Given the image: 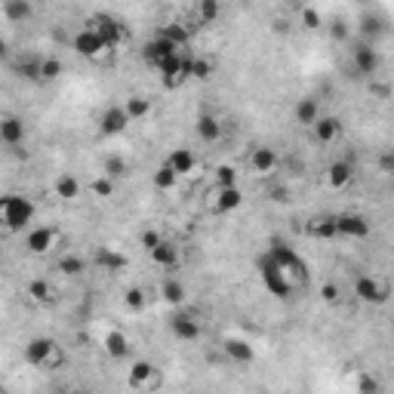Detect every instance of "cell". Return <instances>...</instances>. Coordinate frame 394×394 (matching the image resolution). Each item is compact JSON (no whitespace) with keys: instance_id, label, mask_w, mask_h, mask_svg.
<instances>
[{"instance_id":"15","label":"cell","mask_w":394,"mask_h":394,"mask_svg":"<svg viewBox=\"0 0 394 394\" xmlns=\"http://www.w3.org/2000/svg\"><path fill=\"white\" fill-rule=\"evenodd\" d=\"M176 53H179V46L170 43V41H166V37H161V34H157L154 41H148V43L142 46V59L151 65V68H161V65L170 59V55H176Z\"/></svg>"},{"instance_id":"10","label":"cell","mask_w":394,"mask_h":394,"mask_svg":"<svg viewBox=\"0 0 394 394\" xmlns=\"http://www.w3.org/2000/svg\"><path fill=\"white\" fill-rule=\"evenodd\" d=\"M129 124H133V120H129V115L124 111V105H108V108L99 115V133L105 136V139L124 136Z\"/></svg>"},{"instance_id":"14","label":"cell","mask_w":394,"mask_h":394,"mask_svg":"<svg viewBox=\"0 0 394 394\" xmlns=\"http://www.w3.org/2000/svg\"><path fill=\"white\" fill-rule=\"evenodd\" d=\"M277 166H280V154L271 145H256L250 151V170L256 176H271L277 173Z\"/></svg>"},{"instance_id":"55","label":"cell","mask_w":394,"mask_h":394,"mask_svg":"<svg viewBox=\"0 0 394 394\" xmlns=\"http://www.w3.org/2000/svg\"><path fill=\"white\" fill-rule=\"evenodd\" d=\"M4 59H9V43L0 37V62H4Z\"/></svg>"},{"instance_id":"9","label":"cell","mask_w":394,"mask_h":394,"mask_svg":"<svg viewBox=\"0 0 394 394\" xmlns=\"http://www.w3.org/2000/svg\"><path fill=\"white\" fill-rule=\"evenodd\" d=\"M55 240H59V231L53 225H34V228L25 231V250L31 256H46L55 247Z\"/></svg>"},{"instance_id":"51","label":"cell","mask_w":394,"mask_h":394,"mask_svg":"<svg viewBox=\"0 0 394 394\" xmlns=\"http://www.w3.org/2000/svg\"><path fill=\"white\" fill-rule=\"evenodd\" d=\"M370 92H373V96H379V99H388L391 96V87H388V83H376V80L370 78Z\"/></svg>"},{"instance_id":"29","label":"cell","mask_w":394,"mask_h":394,"mask_svg":"<svg viewBox=\"0 0 394 394\" xmlns=\"http://www.w3.org/2000/svg\"><path fill=\"white\" fill-rule=\"evenodd\" d=\"M28 299H31L34 305H53L55 302V289H53V284L46 277H34L31 284H28Z\"/></svg>"},{"instance_id":"19","label":"cell","mask_w":394,"mask_h":394,"mask_svg":"<svg viewBox=\"0 0 394 394\" xmlns=\"http://www.w3.org/2000/svg\"><path fill=\"white\" fill-rule=\"evenodd\" d=\"M222 351H225V358H228L231 363H240V367H250V363L256 361V348H252L247 339H238V336L225 339L222 342Z\"/></svg>"},{"instance_id":"1","label":"cell","mask_w":394,"mask_h":394,"mask_svg":"<svg viewBox=\"0 0 394 394\" xmlns=\"http://www.w3.org/2000/svg\"><path fill=\"white\" fill-rule=\"evenodd\" d=\"M37 206L28 194H0V228L4 231H25L31 228Z\"/></svg>"},{"instance_id":"32","label":"cell","mask_w":394,"mask_h":394,"mask_svg":"<svg viewBox=\"0 0 394 394\" xmlns=\"http://www.w3.org/2000/svg\"><path fill=\"white\" fill-rule=\"evenodd\" d=\"M161 299L166 305H182L185 299H188V289H185L182 280H176V277H166L164 284H161Z\"/></svg>"},{"instance_id":"40","label":"cell","mask_w":394,"mask_h":394,"mask_svg":"<svg viewBox=\"0 0 394 394\" xmlns=\"http://www.w3.org/2000/svg\"><path fill=\"white\" fill-rule=\"evenodd\" d=\"M124 305L129 308V312H145V308H148V293L142 287H129L124 293Z\"/></svg>"},{"instance_id":"22","label":"cell","mask_w":394,"mask_h":394,"mask_svg":"<svg viewBox=\"0 0 394 394\" xmlns=\"http://www.w3.org/2000/svg\"><path fill=\"white\" fill-rule=\"evenodd\" d=\"M83 191V185L78 182V176L74 173H62V176H55V182H53V194L59 197V201L65 203H71V201H78Z\"/></svg>"},{"instance_id":"26","label":"cell","mask_w":394,"mask_h":394,"mask_svg":"<svg viewBox=\"0 0 394 394\" xmlns=\"http://www.w3.org/2000/svg\"><path fill=\"white\" fill-rule=\"evenodd\" d=\"M305 231H308V238H314V240H333L336 222H333V215H312V219L305 222Z\"/></svg>"},{"instance_id":"56","label":"cell","mask_w":394,"mask_h":394,"mask_svg":"<svg viewBox=\"0 0 394 394\" xmlns=\"http://www.w3.org/2000/svg\"><path fill=\"white\" fill-rule=\"evenodd\" d=\"M351 4H370V0H351Z\"/></svg>"},{"instance_id":"43","label":"cell","mask_w":394,"mask_h":394,"mask_svg":"<svg viewBox=\"0 0 394 394\" xmlns=\"http://www.w3.org/2000/svg\"><path fill=\"white\" fill-rule=\"evenodd\" d=\"M115 188H117V182L108 179V176H96V179L90 182V191L96 194V197H102V201H108V197L115 194Z\"/></svg>"},{"instance_id":"54","label":"cell","mask_w":394,"mask_h":394,"mask_svg":"<svg viewBox=\"0 0 394 394\" xmlns=\"http://www.w3.org/2000/svg\"><path fill=\"white\" fill-rule=\"evenodd\" d=\"M275 31H277V34H287V31H289V22H287V18H277V22H275Z\"/></svg>"},{"instance_id":"50","label":"cell","mask_w":394,"mask_h":394,"mask_svg":"<svg viewBox=\"0 0 394 394\" xmlns=\"http://www.w3.org/2000/svg\"><path fill=\"white\" fill-rule=\"evenodd\" d=\"M358 391H361V394H379V382L373 379V376H361Z\"/></svg>"},{"instance_id":"24","label":"cell","mask_w":394,"mask_h":394,"mask_svg":"<svg viewBox=\"0 0 394 394\" xmlns=\"http://www.w3.org/2000/svg\"><path fill=\"white\" fill-rule=\"evenodd\" d=\"M166 166L179 176H188V173H194V166H197V157H194V151L191 148H173L170 151V157H166Z\"/></svg>"},{"instance_id":"37","label":"cell","mask_w":394,"mask_h":394,"mask_svg":"<svg viewBox=\"0 0 394 394\" xmlns=\"http://www.w3.org/2000/svg\"><path fill=\"white\" fill-rule=\"evenodd\" d=\"M176 185H179V176H176L166 164L157 166V170H154V188H157V191H173Z\"/></svg>"},{"instance_id":"20","label":"cell","mask_w":394,"mask_h":394,"mask_svg":"<svg viewBox=\"0 0 394 394\" xmlns=\"http://www.w3.org/2000/svg\"><path fill=\"white\" fill-rule=\"evenodd\" d=\"M194 133H197L201 142H219L222 139V120L215 115H210V111H201L197 120H194Z\"/></svg>"},{"instance_id":"31","label":"cell","mask_w":394,"mask_h":394,"mask_svg":"<svg viewBox=\"0 0 394 394\" xmlns=\"http://www.w3.org/2000/svg\"><path fill=\"white\" fill-rule=\"evenodd\" d=\"M34 16L31 0H4V18L6 22H28Z\"/></svg>"},{"instance_id":"11","label":"cell","mask_w":394,"mask_h":394,"mask_svg":"<svg viewBox=\"0 0 394 394\" xmlns=\"http://www.w3.org/2000/svg\"><path fill=\"white\" fill-rule=\"evenodd\" d=\"M161 382H164V376L151 361H136L133 367H129V388L154 391V388H161Z\"/></svg>"},{"instance_id":"46","label":"cell","mask_w":394,"mask_h":394,"mask_svg":"<svg viewBox=\"0 0 394 394\" xmlns=\"http://www.w3.org/2000/svg\"><path fill=\"white\" fill-rule=\"evenodd\" d=\"M302 25L308 28V31H317V28L324 25V18H321V13H317L314 6H305L302 9Z\"/></svg>"},{"instance_id":"8","label":"cell","mask_w":394,"mask_h":394,"mask_svg":"<svg viewBox=\"0 0 394 394\" xmlns=\"http://www.w3.org/2000/svg\"><path fill=\"white\" fill-rule=\"evenodd\" d=\"M351 68L358 78H376L382 71V53L373 43H361L351 55Z\"/></svg>"},{"instance_id":"33","label":"cell","mask_w":394,"mask_h":394,"mask_svg":"<svg viewBox=\"0 0 394 394\" xmlns=\"http://www.w3.org/2000/svg\"><path fill=\"white\" fill-rule=\"evenodd\" d=\"M102 176H108V179H127L129 176V164L124 161V154H108L105 161H102Z\"/></svg>"},{"instance_id":"7","label":"cell","mask_w":394,"mask_h":394,"mask_svg":"<svg viewBox=\"0 0 394 394\" xmlns=\"http://www.w3.org/2000/svg\"><path fill=\"white\" fill-rule=\"evenodd\" d=\"M336 222V238H345V240H363L370 238V219H363L361 213H339L333 215Z\"/></svg>"},{"instance_id":"36","label":"cell","mask_w":394,"mask_h":394,"mask_svg":"<svg viewBox=\"0 0 394 394\" xmlns=\"http://www.w3.org/2000/svg\"><path fill=\"white\" fill-rule=\"evenodd\" d=\"M124 111L129 115V120H145L148 115H151V99L145 96H129L124 102Z\"/></svg>"},{"instance_id":"45","label":"cell","mask_w":394,"mask_h":394,"mask_svg":"<svg viewBox=\"0 0 394 394\" xmlns=\"http://www.w3.org/2000/svg\"><path fill=\"white\" fill-rule=\"evenodd\" d=\"M225 185H238V170L228 164L215 166V188H225Z\"/></svg>"},{"instance_id":"28","label":"cell","mask_w":394,"mask_h":394,"mask_svg":"<svg viewBox=\"0 0 394 394\" xmlns=\"http://www.w3.org/2000/svg\"><path fill=\"white\" fill-rule=\"evenodd\" d=\"M240 203H243V194H240L238 185H225V188L215 191V203H213V210H215V213H234Z\"/></svg>"},{"instance_id":"5","label":"cell","mask_w":394,"mask_h":394,"mask_svg":"<svg viewBox=\"0 0 394 394\" xmlns=\"http://www.w3.org/2000/svg\"><path fill=\"white\" fill-rule=\"evenodd\" d=\"M259 275H262V284H265V289H268L271 296L289 299V293H293V284H289V277L280 271V265L268 256V252L259 259Z\"/></svg>"},{"instance_id":"42","label":"cell","mask_w":394,"mask_h":394,"mask_svg":"<svg viewBox=\"0 0 394 394\" xmlns=\"http://www.w3.org/2000/svg\"><path fill=\"white\" fill-rule=\"evenodd\" d=\"M161 37H166V41H170V43H176V46H185V43H188V28H185V25H179V22H176V25H166V28H161Z\"/></svg>"},{"instance_id":"53","label":"cell","mask_w":394,"mask_h":394,"mask_svg":"<svg viewBox=\"0 0 394 394\" xmlns=\"http://www.w3.org/2000/svg\"><path fill=\"white\" fill-rule=\"evenodd\" d=\"M268 201H275V203H287L289 197H287V188H271L268 191Z\"/></svg>"},{"instance_id":"6","label":"cell","mask_w":394,"mask_h":394,"mask_svg":"<svg viewBox=\"0 0 394 394\" xmlns=\"http://www.w3.org/2000/svg\"><path fill=\"white\" fill-rule=\"evenodd\" d=\"M87 28H92L102 41H105L108 46H117L120 41H127V28L120 18H115L111 13H96V16H90L87 18Z\"/></svg>"},{"instance_id":"12","label":"cell","mask_w":394,"mask_h":394,"mask_svg":"<svg viewBox=\"0 0 394 394\" xmlns=\"http://www.w3.org/2000/svg\"><path fill=\"white\" fill-rule=\"evenodd\" d=\"M71 46H74V53H78V55H83V59H96V55H102V53L108 50V43L102 41L92 28H87V25H83L80 31L71 37Z\"/></svg>"},{"instance_id":"2","label":"cell","mask_w":394,"mask_h":394,"mask_svg":"<svg viewBox=\"0 0 394 394\" xmlns=\"http://www.w3.org/2000/svg\"><path fill=\"white\" fill-rule=\"evenodd\" d=\"M25 361L31 363V367L59 370L65 363V351H62L59 342L50 339V336H34V339H28V345H25Z\"/></svg>"},{"instance_id":"17","label":"cell","mask_w":394,"mask_h":394,"mask_svg":"<svg viewBox=\"0 0 394 394\" xmlns=\"http://www.w3.org/2000/svg\"><path fill=\"white\" fill-rule=\"evenodd\" d=\"M25 139H28V127H25L22 117L0 115V142L9 145V148H16V145H22Z\"/></svg>"},{"instance_id":"4","label":"cell","mask_w":394,"mask_h":394,"mask_svg":"<svg viewBox=\"0 0 394 394\" xmlns=\"http://www.w3.org/2000/svg\"><path fill=\"white\" fill-rule=\"evenodd\" d=\"M354 296L363 305H385L391 296V284L379 275H361L354 280Z\"/></svg>"},{"instance_id":"38","label":"cell","mask_w":394,"mask_h":394,"mask_svg":"<svg viewBox=\"0 0 394 394\" xmlns=\"http://www.w3.org/2000/svg\"><path fill=\"white\" fill-rule=\"evenodd\" d=\"M215 71V65L210 59H203V55H197V59H188V78H197V80H210Z\"/></svg>"},{"instance_id":"21","label":"cell","mask_w":394,"mask_h":394,"mask_svg":"<svg viewBox=\"0 0 394 394\" xmlns=\"http://www.w3.org/2000/svg\"><path fill=\"white\" fill-rule=\"evenodd\" d=\"M148 256H151V262H154V265H161V268H166V271H173V268L182 262V252H179V247H176L173 240H166V238H164L161 243H157V247H154L151 252H148Z\"/></svg>"},{"instance_id":"49","label":"cell","mask_w":394,"mask_h":394,"mask_svg":"<svg viewBox=\"0 0 394 394\" xmlns=\"http://www.w3.org/2000/svg\"><path fill=\"white\" fill-rule=\"evenodd\" d=\"M330 37L333 41H348V25H345L342 18H336V22L330 25Z\"/></svg>"},{"instance_id":"23","label":"cell","mask_w":394,"mask_h":394,"mask_svg":"<svg viewBox=\"0 0 394 394\" xmlns=\"http://www.w3.org/2000/svg\"><path fill=\"white\" fill-rule=\"evenodd\" d=\"M102 345H105V354H108L111 361H124V358H129V351H133V345H129V336L124 330H111Z\"/></svg>"},{"instance_id":"25","label":"cell","mask_w":394,"mask_h":394,"mask_svg":"<svg viewBox=\"0 0 394 394\" xmlns=\"http://www.w3.org/2000/svg\"><path fill=\"white\" fill-rule=\"evenodd\" d=\"M317 117H321V105H317V99H312V96L296 99V105H293V120H296L299 127H312Z\"/></svg>"},{"instance_id":"41","label":"cell","mask_w":394,"mask_h":394,"mask_svg":"<svg viewBox=\"0 0 394 394\" xmlns=\"http://www.w3.org/2000/svg\"><path fill=\"white\" fill-rule=\"evenodd\" d=\"M65 71L62 59H55V55H50V59H41V80H59Z\"/></svg>"},{"instance_id":"44","label":"cell","mask_w":394,"mask_h":394,"mask_svg":"<svg viewBox=\"0 0 394 394\" xmlns=\"http://www.w3.org/2000/svg\"><path fill=\"white\" fill-rule=\"evenodd\" d=\"M361 31L367 34L370 41H376V37L385 31V18H382V16H363L361 18Z\"/></svg>"},{"instance_id":"13","label":"cell","mask_w":394,"mask_h":394,"mask_svg":"<svg viewBox=\"0 0 394 394\" xmlns=\"http://www.w3.org/2000/svg\"><path fill=\"white\" fill-rule=\"evenodd\" d=\"M157 71H161V83H164V87L166 90H176V87H182V83L188 80V59H182V55L176 53Z\"/></svg>"},{"instance_id":"48","label":"cell","mask_w":394,"mask_h":394,"mask_svg":"<svg viewBox=\"0 0 394 394\" xmlns=\"http://www.w3.org/2000/svg\"><path fill=\"white\" fill-rule=\"evenodd\" d=\"M161 240H164V234H161V231H154V228L142 231V238H139V243H142V250H145V252H151V250H154Z\"/></svg>"},{"instance_id":"30","label":"cell","mask_w":394,"mask_h":394,"mask_svg":"<svg viewBox=\"0 0 394 394\" xmlns=\"http://www.w3.org/2000/svg\"><path fill=\"white\" fill-rule=\"evenodd\" d=\"M351 179H354V166L348 161H333L330 170H326V182H330V188H336V191H342Z\"/></svg>"},{"instance_id":"34","label":"cell","mask_w":394,"mask_h":394,"mask_svg":"<svg viewBox=\"0 0 394 394\" xmlns=\"http://www.w3.org/2000/svg\"><path fill=\"white\" fill-rule=\"evenodd\" d=\"M13 71H16V78H22V80L41 83V59H37V55H25V59H18L13 65Z\"/></svg>"},{"instance_id":"52","label":"cell","mask_w":394,"mask_h":394,"mask_svg":"<svg viewBox=\"0 0 394 394\" xmlns=\"http://www.w3.org/2000/svg\"><path fill=\"white\" fill-rule=\"evenodd\" d=\"M379 170L382 173H394V154L391 151H385V154L379 157Z\"/></svg>"},{"instance_id":"47","label":"cell","mask_w":394,"mask_h":394,"mask_svg":"<svg viewBox=\"0 0 394 394\" xmlns=\"http://www.w3.org/2000/svg\"><path fill=\"white\" fill-rule=\"evenodd\" d=\"M321 299H324L326 305H339V299H342L339 284H324V287H321Z\"/></svg>"},{"instance_id":"39","label":"cell","mask_w":394,"mask_h":394,"mask_svg":"<svg viewBox=\"0 0 394 394\" xmlns=\"http://www.w3.org/2000/svg\"><path fill=\"white\" fill-rule=\"evenodd\" d=\"M59 271L65 277H80L87 271V259L83 256H62L59 259Z\"/></svg>"},{"instance_id":"35","label":"cell","mask_w":394,"mask_h":394,"mask_svg":"<svg viewBox=\"0 0 394 394\" xmlns=\"http://www.w3.org/2000/svg\"><path fill=\"white\" fill-rule=\"evenodd\" d=\"M194 16L201 25H213L222 16V0H197L194 4Z\"/></svg>"},{"instance_id":"3","label":"cell","mask_w":394,"mask_h":394,"mask_svg":"<svg viewBox=\"0 0 394 394\" xmlns=\"http://www.w3.org/2000/svg\"><path fill=\"white\" fill-rule=\"evenodd\" d=\"M268 256L277 262L280 271H284V275L289 277V284H293V287H305L308 284V265H305V259L299 256L293 247H287V243L275 240L268 247Z\"/></svg>"},{"instance_id":"18","label":"cell","mask_w":394,"mask_h":394,"mask_svg":"<svg viewBox=\"0 0 394 394\" xmlns=\"http://www.w3.org/2000/svg\"><path fill=\"white\" fill-rule=\"evenodd\" d=\"M312 136H314V142H321V145H333L336 139L342 136V120L333 115H321L312 124Z\"/></svg>"},{"instance_id":"16","label":"cell","mask_w":394,"mask_h":394,"mask_svg":"<svg viewBox=\"0 0 394 394\" xmlns=\"http://www.w3.org/2000/svg\"><path fill=\"white\" fill-rule=\"evenodd\" d=\"M170 333L179 342H197L203 336V326L194 314H173L170 317Z\"/></svg>"},{"instance_id":"27","label":"cell","mask_w":394,"mask_h":394,"mask_svg":"<svg viewBox=\"0 0 394 394\" xmlns=\"http://www.w3.org/2000/svg\"><path fill=\"white\" fill-rule=\"evenodd\" d=\"M96 265L102 271H108V275H115V271H124L127 268V256L115 247H99L96 250Z\"/></svg>"}]
</instances>
